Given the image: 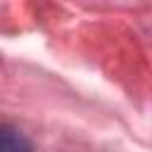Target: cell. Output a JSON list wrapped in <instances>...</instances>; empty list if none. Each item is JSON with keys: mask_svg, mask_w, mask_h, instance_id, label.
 <instances>
[{"mask_svg": "<svg viewBox=\"0 0 152 152\" xmlns=\"http://www.w3.org/2000/svg\"><path fill=\"white\" fill-rule=\"evenodd\" d=\"M0 152H31V142L12 126H2L0 133Z\"/></svg>", "mask_w": 152, "mask_h": 152, "instance_id": "obj_1", "label": "cell"}]
</instances>
